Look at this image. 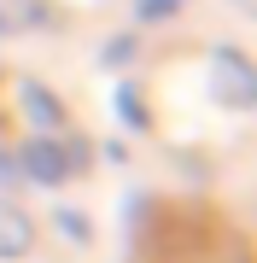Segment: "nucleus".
Masks as SVG:
<instances>
[]
</instances>
